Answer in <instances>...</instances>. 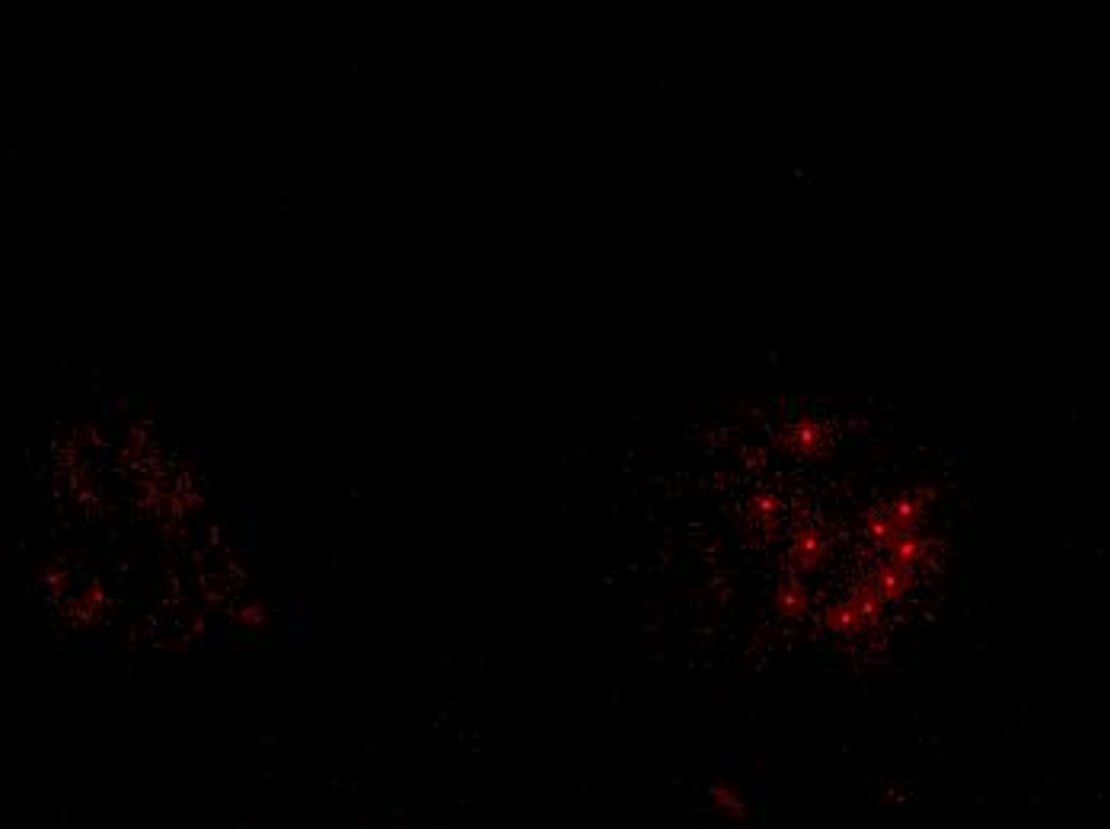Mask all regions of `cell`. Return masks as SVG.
<instances>
[{
    "instance_id": "1",
    "label": "cell",
    "mask_w": 1110,
    "mask_h": 829,
    "mask_svg": "<svg viewBox=\"0 0 1110 829\" xmlns=\"http://www.w3.org/2000/svg\"><path fill=\"white\" fill-rule=\"evenodd\" d=\"M931 498H935L931 492H909V495H900L884 507L871 510L861 523V540L868 542L871 549L888 552L900 537L919 533L926 517H929Z\"/></svg>"
},
{
    "instance_id": "2",
    "label": "cell",
    "mask_w": 1110,
    "mask_h": 829,
    "mask_svg": "<svg viewBox=\"0 0 1110 829\" xmlns=\"http://www.w3.org/2000/svg\"><path fill=\"white\" fill-rule=\"evenodd\" d=\"M884 615H888V603L878 597V590L868 584V577H861L859 584H852V590L839 600H833L821 613V622L829 635L836 638H852V635H874L884 629Z\"/></svg>"
},
{
    "instance_id": "3",
    "label": "cell",
    "mask_w": 1110,
    "mask_h": 829,
    "mask_svg": "<svg viewBox=\"0 0 1110 829\" xmlns=\"http://www.w3.org/2000/svg\"><path fill=\"white\" fill-rule=\"evenodd\" d=\"M829 555V542H826V533L811 523V520H801L791 527L788 533V568L804 575V572H817L821 565L826 562Z\"/></svg>"
},
{
    "instance_id": "4",
    "label": "cell",
    "mask_w": 1110,
    "mask_h": 829,
    "mask_svg": "<svg viewBox=\"0 0 1110 829\" xmlns=\"http://www.w3.org/2000/svg\"><path fill=\"white\" fill-rule=\"evenodd\" d=\"M779 444H782L786 450H791V453H798V457H811V460H814V457L826 453L829 434H826V428L817 422V418L801 415V418L788 422L786 428L779 431Z\"/></svg>"
},
{
    "instance_id": "5",
    "label": "cell",
    "mask_w": 1110,
    "mask_h": 829,
    "mask_svg": "<svg viewBox=\"0 0 1110 829\" xmlns=\"http://www.w3.org/2000/svg\"><path fill=\"white\" fill-rule=\"evenodd\" d=\"M868 584L878 590V597L888 603V607H894V603H900V600H906V594L913 590V572H906V568H900V565H894L891 559H884L881 565H874L871 572H868Z\"/></svg>"
},
{
    "instance_id": "6",
    "label": "cell",
    "mask_w": 1110,
    "mask_h": 829,
    "mask_svg": "<svg viewBox=\"0 0 1110 829\" xmlns=\"http://www.w3.org/2000/svg\"><path fill=\"white\" fill-rule=\"evenodd\" d=\"M773 603H776V613L788 619V622H804L808 619V610H811V597L801 584V575L798 572H788V575L779 577L776 584V594H773Z\"/></svg>"
},
{
    "instance_id": "7",
    "label": "cell",
    "mask_w": 1110,
    "mask_h": 829,
    "mask_svg": "<svg viewBox=\"0 0 1110 829\" xmlns=\"http://www.w3.org/2000/svg\"><path fill=\"white\" fill-rule=\"evenodd\" d=\"M935 555H938V542H931L926 540V537H919V533H909V537H900V540L884 552V559H891L894 565H900V568H906V572H919V568H926V565H931L935 562Z\"/></svg>"
},
{
    "instance_id": "8",
    "label": "cell",
    "mask_w": 1110,
    "mask_h": 829,
    "mask_svg": "<svg viewBox=\"0 0 1110 829\" xmlns=\"http://www.w3.org/2000/svg\"><path fill=\"white\" fill-rule=\"evenodd\" d=\"M747 514H751L753 530L763 537V540H776L779 530H782V502L769 492H759L753 495L751 505H747Z\"/></svg>"
},
{
    "instance_id": "9",
    "label": "cell",
    "mask_w": 1110,
    "mask_h": 829,
    "mask_svg": "<svg viewBox=\"0 0 1110 829\" xmlns=\"http://www.w3.org/2000/svg\"><path fill=\"white\" fill-rule=\"evenodd\" d=\"M285 635H287V648L290 650H304L310 648V638H313V613L304 600H290L285 607Z\"/></svg>"
},
{
    "instance_id": "10",
    "label": "cell",
    "mask_w": 1110,
    "mask_h": 829,
    "mask_svg": "<svg viewBox=\"0 0 1110 829\" xmlns=\"http://www.w3.org/2000/svg\"><path fill=\"white\" fill-rule=\"evenodd\" d=\"M233 533H237V542L252 552L259 545V537H262V510H259V502L255 498H240L237 502V510H233Z\"/></svg>"
},
{
    "instance_id": "11",
    "label": "cell",
    "mask_w": 1110,
    "mask_h": 829,
    "mask_svg": "<svg viewBox=\"0 0 1110 829\" xmlns=\"http://www.w3.org/2000/svg\"><path fill=\"white\" fill-rule=\"evenodd\" d=\"M712 801H716V807H721L728 817H737V820H744V817H747L741 794L734 792V788H728V785H712Z\"/></svg>"
}]
</instances>
